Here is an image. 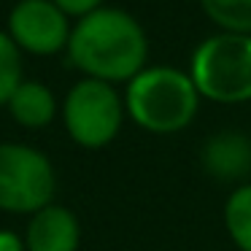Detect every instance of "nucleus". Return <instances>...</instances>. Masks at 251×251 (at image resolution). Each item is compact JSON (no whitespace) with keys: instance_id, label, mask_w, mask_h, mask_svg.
Instances as JSON below:
<instances>
[{"instance_id":"f257e3e1","label":"nucleus","mask_w":251,"mask_h":251,"mask_svg":"<svg viewBox=\"0 0 251 251\" xmlns=\"http://www.w3.org/2000/svg\"><path fill=\"white\" fill-rule=\"evenodd\" d=\"M68 57L84 73L105 84L132 81L146 68L149 38L141 22L122 8H98L76 22Z\"/></svg>"},{"instance_id":"f03ea898","label":"nucleus","mask_w":251,"mask_h":251,"mask_svg":"<svg viewBox=\"0 0 251 251\" xmlns=\"http://www.w3.org/2000/svg\"><path fill=\"white\" fill-rule=\"evenodd\" d=\"M200 92L186 71L170 65L143 68L125 89V111L141 130L173 135L195 122Z\"/></svg>"},{"instance_id":"7ed1b4c3","label":"nucleus","mask_w":251,"mask_h":251,"mask_svg":"<svg viewBox=\"0 0 251 251\" xmlns=\"http://www.w3.org/2000/svg\"><path fill=\"white\" fill-rule=\"evenodd\" d=\"M189 76L200 98L238 105L251 100V35L216 33L205 38L189 60Z\"/></svg>"},{"instance_id":"20e7f679","label":"nucleus","mask_w":251,"mask_h":251,"mask_svg":"<svg viewBox=\"0 0 251 251\" xmlns=\"http://www.w3.org/2000/svg\"><path fill=\"white\" fill-rule=\"evenodd\" d=\"M57 170L41 149L27 143H0V211L33 216L51 205Z\"/></svg>"},{"instance_id":"39448f33","label":"nucleus","mask_w":251,"mask_h":251,"mask_svg":"<svg viewBox=\"0 0 251 251\" xmlns=\"http://www.w3.org/2000/svg\"><path fill=\"white\" fill-rule=\"evenodd\" d=\"M127 111L125 98L114 84L81 78L62 100V125L71 141L81 149H105L116 141Z\"/></svg>"},{"instance_id":"423d86ee","label":"nucleus","mask_w":251,"mask_h":251,"mask_svg":"<svg viewBox=\"0 0 251 251\" xmlns=\"http://www.w3.org/2000/svg\"><path fill=\"white\" fill-rule=\"evenodd\" d=\"M71 30L68 14L57 8L54 0H19L8 14L6 33L22 51L51 57L68 49Z\"/></svg>"},{"instance_id":"0eeeda50","label":"nucleus","mask_w":251,"mask_h":251,"mask_svg":"<svg viewBox=\"0 0 251 251\" xmlns=\"http://www.w3.org/2000/svg\"><path fill=\"white\" fill-rule=\"evenodd\" d=\"M27 251H78L81 246V224L71 208L51 202L33 213L25 229Z\"/></svg>"},{"instance_id":"6e6552de","label":"nucleus","mask_w":251,"mask_h":251,"mask_svg":"<svg viewBox=\"0 0 251 251\" xmlns=\"http://www.w3.org/2000/svg\"><path fill=\"white\" fill-rule=\"evenodd\" d=\"M200 162L205 173H211L219 181H235L243 178L251 170V141L243 132L224 130L216 132L202 143Z\"/></svg>"},{"instance_id":"1a4fd4ad","label":"nucleus","mask_w":251,"mask_h":251,"mask_svg":"<svg viewBox=\"0 0 251 251\" xmlns=\"http://www.w3.org/2000/svg\"><path fill=\"white\" fill-rule=\"evenodd\" d=\"M8 114L17 125L27 130H44L57 116V98L46 84L22 81L8 100Z\"/></svg>"},{"instance_id":"9d476101","label":"nucleus","mask_w":251,"mask_h":251,"mask_svg":"<svg viewBox=\"0 0 251 251\" xmlns=\"http://www.w3.org/2000/svg\"><path fill=\"white\" fill-rule=\"evenodd\" d=\"M224 229L238 251H251V184H240L224 202Z\"/></svg>"},{"instance_id":"9b49d317","label":"nucleus","mask_w":251,"mask_h":251,"mask_svg":"<svg viewBox=\"0 0 251 251\" xmlns=\"http://www.w3.org/2000/svg\"><path fill=\"white\" fill-rule=\"evenodd\" d=\"M200 6L222 33L251 35V0H200Z\"/></svg>"},{"instance_id":"f8f14e48","label":"nucleus","mask_w":251,"mask_h":251,"mask_svg":"<svg viewBox=\"0 0 251 251\" xmlns=\"http://www.w3.org/2000/svg\"><path fill=\"white\" fill-rule=\"evenodd\" d=\"M22 81V49L6 30H0V105H8Z\"/></svg>"},{"instance_id":"ddd939ff","label":"nucleus","mask_w":251,"mask_h":251,"mask_svg":"<svg viewBox=\"0 0 251 251\" xmlns=\"http://www.w3.org/2000/svg\"><path fill=\"white\" fill-rule=\"evenodd\" d=\"M57 8L60 11H65L68 17H87V14L98 11V8H103V0H54Z\"/></svg>"},{"instance_id":"4468645a","label":"nucleus","mask_w":251,"mask_h":251,"mask_svg":"<svg viewBox=\"0 0 251 251\" xmlns=\"http://www.w3.org/2000/svg\"><path fill=\"white\" fill-rule=\"evenodd\" d=\"M0 251H27V246L14 229H0Z\"/></svg>"}]
</instances>
